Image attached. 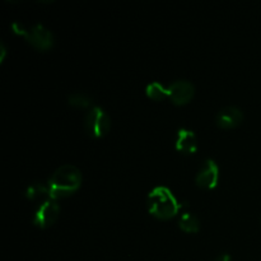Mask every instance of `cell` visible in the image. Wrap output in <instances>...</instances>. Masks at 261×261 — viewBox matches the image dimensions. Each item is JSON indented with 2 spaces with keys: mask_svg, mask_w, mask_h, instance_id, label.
Masks as SVG:
<instances>
[{
  "mask_svg": "<svg viewBox=\"0 0 261 261\" xmlns=\"http://www.w3.org/2000/svg\"><path fill=\"white\" fill-rule=\"evenodd\" d=\"M60 212L61 209L58 201L54 200V199H48V200L37 205L35 214H33V224L38 228H48L58 222Z\"/></svg>",
  "mask_w": 261,
  "mask_h": 261,
  "instance_id": "cell-5",
  "label": "cell"
},
{
  "mask_svg": "<svg viewBox=\"0 0 261 261\" xmlns=\"http://www.w3.org/2000/svg\"><path fill=\"white\" fill-rule=\"evenodd\" d=\"M176 150L185 155L195 154L198 152V137L190 129H180L175 140Z\"/></svg>",
  "mask_w": 261,
  "mask_h": 261,
  "instance_id": "cell-9",
  "label": "cell"
},
{
  "mask_svg": "<svg viewBox=\"0 0 261 261\" xmlns=\"http://www.w3.org/2000/svg\"><path fill=\"white\" fill-rule=\"evenodd\" d=\"M214 261H232V259L228 254H221Z\"/></svg>",
  "mask_w": 261,
  "mask_h": 261,
  "instance_id": "cell-14",
  "label": "cell"
},
{
  "mask_svg": "<svg viewBox=\"0 0 261 261\" xmlns=\"http://www.w3.org/2000/svg\"><path fill=\"white\" fill-rule=\"evenodd\" d=\"M25 198L27 200L32 201V203L41 204L43 201L53 199L50 195V190H48L47 184L42 182H32L25 190Z\"/></svg>",
  "mask_w": 261,
  "mask_h": 261,
  "instance_id": "cell-10",
  "label": "cell"
},
{
  "mask_svg": "<svg viewBox=\"0 0 261 261\" xmlns=\"http://www.w3.org/2000/svg\"><path fill=\"white\" fill-rule=\"evenodd\" d=\"M68 103L70 105L71 107H74V109L91 110L92 107H93V98L86 93L76 92V93L70 94V96L68 97Z\"/></svg>",
  "mask_w": 261,
  "mask_h": 261,
  "instance_id": "cell-13",
  "label": "cell"
},
{
  "mask_svg": "<svg viewBox=\"0 0 261 261\" xmlns=\"http://www.w3.org/2000/svg\"><path fill=\"white\" fill-rule=\"evenodd\" d=\"M219 182V166L212 158H208L203 162L200 170L198 171L195 177V184L198 188L204 190H213Z\"/></svg>",
  "mask_w": 261,
  "mask_h": 261,
  "instance_id": "cell-6",
  "label": "cell"
},
{
  "mask_svg": "<svg viewBox=\"0 0 261 261\" xmlns=\"http://www.w3.org/2000/svg\"><path fill=\"white\" fill-rule=\"evenodd\" d=\"M147 209L150 216L160 221H170L181 209L172 191L166 186H155L147 198Z\"/></svg>",
  "mask_w": 261,
  "mask_h": 261,
  "instance_id": "cell-2",
  "label": "cell"
},
{
  "mask_svg": "<svg viewBox=\"0 0 261 261\" xmlns=\"http://www.w3.org/2000/svg\"><path fill=\"white\" fill-rule=\"evenodd\" d=\"M84 130L87 134L94 139H102L110 133L112 121L110 115L102 107L93 106L88 110L83 121Z\"/></svg>",
  "mask_w": 261,
  "mask_h": 261,
  "instance_id": "cell-4",
  "label": "cell"
},
{
  "mask_svg": "<svg viewBox=\"0 0 261 261\" xmlns=\"http://www.w3.org/2000/svg\"><path fill=\"white\" fill-rule=\"evenodd\" d=\"M13 32L24 37V40L37 51H48L54 46V36L43 24H35L25 28L22 23L15 22L12 25Z\"/></svg>",
  "mask_w": 261,
  "mask_h": 261,
  "instance_id": "cell-3",
  "label": "cell"
},
{
  "mask_svg": "<svg viewBox=\"0 0 261 261\" xmlns=\"http://www.w3.org/2000/svg\"><path fill=\"white\" fill-rule=\"evenodd\" d=\"M145 94L149 99L155 102H161L168 97V89L160 82H152L145 88Z\"/></svg>",
  "mask_w": 261,
  "mask_h": 261,
  "instance_id": "cell-12",
  "label": "cell"
},
{
  "mask_svg": "<svg viewBox=\"0 0 261 261\" xmlns=\"http://www.w3.org/2000/svg\"><path fill=\"white\" fill-rule=\"evenodd\" d=\"M244 121V112L236 106H227L219 110L216 116V125L219 129L232 130L239 127Z\"/></svg>",
  "mask_w": 261,
  "mask_h": 261,
  "instance_id": "cell-8",
  "label": "cell"
},
{
  "mask_svg": "<svg viewBox=\"0 0 261 261\" xmlns=\"http://www.w3.org/2000/svg\"><path fill=\"white\" fill-rule=\"evenodd\" d=\"M83 176L81 170L73 165H63L56 168L48 178L47 186L54 200L66 199L81 189Z\"/></svg>",
  "mask_w": 261,
  "mask_h": 261,
  "instance_id": "cell-1",
  "label": "cell"
},
{
  "mask_svg": "<svg viewBox=\"0 0 261 261\" xmlns=\"http://www.w3.org/2000/svg\"><path fill=\"white\" fill-rule=\"evenodd\" d=\"M168 98L176 106H185L195 97V86L186 79H178L167 87Z\"/></svg>",
  "mask_w": 261,
  "mask_h": 261,
  "instance_id": "cell-7",
  "label": "cell"
},
{
  "mask_svg": "<svg viewBox=\"0 0 261 261\" xmlns=\"http://www.w3.org/2000/svg\"><path fill=\"white\" fill-rule=\"evenodd\" d=\"M200 219L198 216L190 212H184L178 219V227L182 232L190 234H195L200 231Z\"/></svg>",
  "mask_w": 261,
  "mask_h": 261,
  "instance_id": "cell-11",
  "label": "cell"
}]
</instances>
